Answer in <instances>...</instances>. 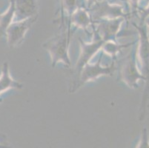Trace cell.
Listing matches in <instances>:
<instances>
[{"label": "cell", "instance_id": "6da1fadb", "mask_svg": "<svg viewBox=\"0 0 149 148\" xmlns=\"http://www.w3.org/2000/svg\"><path fill=\"white\" fill-rule=\"evenodd\" d=\"M139 35L137 47V58L139 62V71L144 77L145 87L142 95V100L139 108V120L145 119L147 112L148 103L149 101V34L144 22L139 24L132 23Z\"/></svg>", "mask_w": 149, "mask_h": 148}, {"label": "cell", "instance_id": "7a4b0ae2", "mask_svg": "<svg viewBox=\"0 0 149 148\" xmlns=\"http://www.w3.org/2000/svg\"><path fill=\"white\" fill-rule=\"evenodd\" d=\"M70 28L66 27L60 28V33L46 41L43 47L47 50L51 55L52 67H55L59 62H62L68 67L70 66V60L68 55V46L71 38Z\"/></svg>", "mask_w": 149, "mask_h": 148}, {"label": "cell", "instance_id": "3957f363", "mask_svg": "<svg viewBox=\"0 0 149 148\" xmlns=\"http://www.w3.org/2000/svg\"><path fill=\"white\" fill-rule=\"evenodd\" d=\"M137 49L134 48L126 56L119 61L118 79L133 89L139 88V81H144L136 64Z\"/></svg>", "mask_w": 149, "mask_h": 148}, {"label": "cell", "instance_id": "277c9868", "mask_svg": "<svg viewBox=\"0 0 149 148\" xmlns=\"http://www.w3.org/2000/svg\"><path fill=\"white\" fill-rule=\"evenodd\" d=\"M92 22L100 19H113L124 17L127 19L131 13L124 11V6L118 4L110 3L108 0H100L87 9Z\"/></svg>", "mask_w": 149, "mask_h": 148}, {"label": "cell", "instance_id": "5b68a950", "mask_svg": "<svg viewBox=\"0 0 149 148\" xmlns=\"http://www.w3.org/2000/svg\"><path fill=\"white\" fill-rule=\"evenodd\" d=\"M102 54H103V52L102 53L100 58L95 64L91 65V64L88 63L83 67L77 82L70 88V93H74L84 84L89 81L96 79L101 76H111L113 74L114 70H116L114 62H112L108 67H102L101 65Z\"/></svg>", "mask_w": 149, "mask_h": 148}, {"label": "cell", "instance_id": "8992f818", "mask_svg": "<svg viewBox=\"0 0 149 148\" xmlns=\"http://www.w3.org/2000/svg\"><path fill=\"white\" fill-rule=\"evenodd\" d=\"M94 36H95V39L92 41L90 43H86L79 39V42H80L81 46V51H80V55H79V59L77 61V65H76L75 69V79L74 80L73 85L77 82V79L79 78L80 73L83 67L85 65L89 63V61L91 59L92 57L95 55L96 53L102 48V47L103 46L104 43L105 42V41L102 40L101 38L100 37L97 33H94Z\"/></svg>", "mask_w": 149, "mask_h": 148}, {"label": "cell", "instance_id": "52a82bcc", "mask_svg": "<svg viewBox=\"0 0 149 148\" xmlns=\"http://www.w3.org/2000/svg\"><path fill=\"white\" fill-rule=\"evenodd\" d=\"M38 16H36L12 22L5 31L8 44L10 48H13L22 42L27 31L31 28L33 23L36 22Z\"/></svg>", "mask_w": 149, "mask_h": 148}, {"label": "cell", "instance_id": "ba28073f", "mask_svg": "<svg viewBox=\"0 0 149 148\" xmlns=\"http://www.w3.org/2000/svg\"><path fill=\"white\" fill-rule=\"evenodd\" d=\"M126 19L124 17L113 19H100L93 22L92 26L95 27L94 33H97L105 42L113 41L116 42V38L120 33L122 24Z\"/></svg>", "mask_w": 149, "mask_h": 148}, {"label": "cell", "instance_id": "9c48e42d", "mask_svg": "<svg viewBox=\"0 0 149 148\" xmlns=\"http://www.w3.org/2000/svg\"><path fill=\"white\" fill-rule=\"evenodd\" d=\"M38 16L37 0H15L14 21H21Z\"/></svg>", "mask_w": 149, "mask_h": 148}, {"label": "cell", "instance_id": "30bf717a", "mask_svg": "<svg viewBox=\"0 0 149 148\" xmlns=\"http://www.w3.org/2000/svg\"><path fill=\"white\" fill-rule=\"evenodd\" d=\"M79 8L88 9L87 0H59V15H60V28L65 27V13L70 16Z\"/></svg>", "mask_w": 149, "mask_h": 148}, {"label": "cell", "instance_id": "8fae6325", "mask_svg": "<svg viewBox=\"0 0 149 148\" xmlns=\"http://www.w3.org/2000/svg\"><path fill=\"white\" fill-rule=\"evenodd\" d=\"M70 24H74L76 28L83 29L87 32V29L93 24L91 16L86 8L77 9L68 19V26L70 28Z\"/></svg>", "mask_w": 149, "mask_h": 148}, {"label": "cell", "instance_id": "7c38bea8", "mask_svg": "<svg viewBox=\"0 0 149 148\" xmlns=\"http://www.w3.org/2000/svg\"><path fill=\"white\" fill-rule=\"evenodd\" d=\"M22 89L23 85L13 79L10 74L9 65L8 62H4L2 66V72L0 76V95L8 89ZM2 100L0 99V102Z\"/></svg>", "mask_w": 149, "mask_h": 148}, {"label": "cell", "instance_id": "4fadbf2b", "mask_svg": "<svg viewBox=\"0 0 149 148\" xmlns=\"http://www.w3.org/2000/svg\"><path fill=\"white\" fill-rule=\"evenodd\" d=\"M15 0H10L8 10L0 15V36L5 34V31L14 20Z\"/></svg>", "mask_w": 149, "mask_h": 148}, {"label": "cell", "instance_id": "5bb4252c", "mask_svg": "<svg viewBox=\"0 0 149 148\" xmlns=\"http://www.w3.org/2000/svg\"><path fill=\"white\" fill-rule=\"evenodd\" d=\"M136 42H133L128 43V44H117L116 42L108 41V42H105L104 43L103 46L102 47V52L106 53L108 55L111 56L113 59H116V54L120 52L123 48H126V47L132 45L133 44H134Z\"/></svg>", "mask_w": 149, "mask_h": 148}, {"label": "cell", "instance_id": "9a60e30c", "mask_svg": "<svg viewBox=\"0 0 149 148\" xmlns=\"http://www.w3.org/2000/svg\"><path fill=\"white\" fill-rule=\"evenodd\" d=\"M136 148H149V135L146 128L142 130V135Z\"/></svg>", "mask_w": 149, "mask_h": 148}, {"label": "cell", "instance_id": "2e32d148", "mask_svg": "<svg viewBox=\"0 0 149 148\" xmlns=\"http://www.w3.org/2000/svg\"><path fill=\"white\" fill-rule=\"evenodd\" d=\"M140 16L141 22H143L144 20L149 16V0L148 1L147 4L145 5L144 8H139L137 10V13Z\"/></svg>", "mask_w": 149, "mask_h": 148}, {"label": "cell", "instance_id": "e0dca14e", "mask_svg": "<svg viewBox=\"0 0 149 148\" xmlns=\"http://www.w3.org/2000/svg\"><path fill=\"white\" fill-rule=\"evenodd\" d=\"M126 2L127 5H129L131 9V14L137 13V10L139 7L141 0H126Z\"/></svg>", "mask_w": 149, "mask_h": 148}, {"label": "cell", "instance_id": "ac0fdd59", "mask_svg": "<svg viewBox=\"0 0 149 148\" xmlns=\"http://www.w3.org/2000/svg\"><path fill=\"white\" fill-rule=\"evenodd\" d=\"M100 0H87V2H88V8H90L91 6L93 5L94 3H96L97 2H98Z\"/></svg>", "mask_w": 149, "mask_h": 148}, {"label": "cell", "instance_id": "d6986e66", "mask_svg": "<svg viewBox=\"0 0 149 148\" xmlns=\"http://www.w3.org/2000/svg\"><path fill=\"white\" fill-rule=\"evenodd\" d=\"M144 24H146V28H147V30H148V34H149V16H148L147 18L146 19L144 20Z\"/></svg>", "mask_w": 149, "mask_h": 148}, {"label": "cell", "instance_id": "ffe728a7", "mask_svg": "<svg viewBox=\"0 0 149 148\" xmlns=\"http://www.w3.org/2000/svg\"><path fill=\"white\" fill-rule=\"evenodd\" d=\"M0 148H9V147L7 146H3V145H0Z\"/></svg>", "mask_w": 149, "mask_h": 148}, {"label": "cell", "instance_id": "44dd1931", "mask_svg": "<svg viewBox=\"0 0 149 148\" xmlns=\"http://www.w3.org/2000/svg\"><path fill=\"white\" fill-rule=\"evenodd\" d=\"M121 1H123V2H125V3H126V5H127V2H126V0H121Z\"/></svg>", "mask_w": 149, "mask_h": 148}, {"label": "cell", "instance_id": "7402d4cb", "mask_svg": "<svg viewBox=\"0 0 149 148\" xmlns=\"http://www.w3.org/2000/svg\"><path fill=\"white\" fill-rule=\"evenodd\" d=\"M141 1H142V0H141Z\"/></svg>", "mask_w": 149, "mask_h": 148}]
</instances>
